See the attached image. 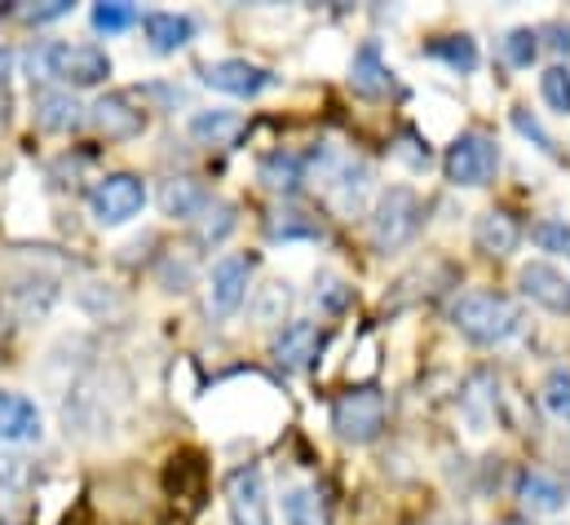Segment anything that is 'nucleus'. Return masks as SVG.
I'll list each match as a JSON object with an SVG mask.
<instances>
[{"label": "nucleus", "mask_w": 570, "mask_h": 525, "mask_svg": "<svg viewBox=\"0 0 570 525\" xmlns=\"http://www.w3.org/2000/svg\"><path fill=\"white\" fill-rule=\"evenodd\" d=\"M31 80H58L67 89H94L111 76V58L98 44H71V40H45L27 49Z\"/></svg>", "instance_id": "f257e3e1"}, {"label": "nucleus", "mask_w": 570, "mask_h": 525, "mask_svg": "<svg viewBox=\"0 0 570 525\" xmlns=\"http://www.w3.org/2000/svg\"><path fill=\"white\" fill-rule=\"evenodd\" d=\"M451 323H455V331H460L464 340L491 349V345H504V340L518 336L522 314H518V305H513L509 296H500V291H464V296H455V305H451Z\"/></svg>", "instance_id": "f03ea898"}, {"label": "nucleus", "mask_w": 570, "mask_h": 525, "mask_svg": "<svg viewBox=\"0 0 570 525\" xmlns=\"http://www.w3.org/2000/svg\"><path fill=\"white\" fill-rule=\"evenodd\" d=\"M62 419H67V433H80V437H107L111 433V424H116V394L107 389L102 372H85L67 389Z\"/></svg>", "instance_id": "7ed1b4c3"}, {"label": "nucleus", "mask_w": 570, "mask_h": 525, "mask_svg": "<svg viewBox=\"0 0 570 525\" xmlns=\"http://www.w3.org/2000/svg\"><path fill=\"white\" fill-rule=\"evenodd\" d=\"M421 217H425V208H421L416 190L412 186H390L372 208V248L385 252V257L407 248L421 230Z\"/></svg>", "instance_id": "20e7f679"}, {"label": "nucleus", "mask_w": 570, "mask_h": 525, "mask_svg": "<svg viewBox=\"0 0 570 525\" xmlns=\"http://www.w3.org/2000/svg\"><path fill=\"white\" fill-rule=\"evenodd\" d=\"M146 208V181L134 172H111L89 190V217L107 230L129 226L138 212Z\"/></svg>", "instance_id": "39448f33"}, {"label": "nucleus", "mask_w": 570, "mask_h": 525, "mask_svg": "<svg viewBox=\"0 0 570 525\" xmlns=\"http://www.w3.org/2000/svg\"><path fill=\"white\" fill-rule=\"evenodd\" d=\"M495 168H500V146L487 132H460L442 155V172L451 186H487Z\"/></svg>", "instance_id": "423d86ee"}, {"label": "nucleus", "mask_w": 570, "mask_h": 525, "mask_svg": "<svg viewBox=\"0 0 570 525\" xmlns=\"http://www.w3.org/2000/svg\"><path fill=\"white\" fill-rule=\"evenodd\" d=\"M332 428L350 446L376 442L381 428H385V397L376 394V389H350V394H341L336 406H332Z\"/></svg>", "instance_id": "0eeeda50"}, {"label": "nucleus", "mask_w": 570, "mask_h": 525, "mask_svg": "<svg viewBox=\"0 0 570 525\" xmlns=\"http://www.w3.org/2000/svg\"><path fill=\"white\" fill-rule=\"evenodd\" d=\"M253 269L257 261L235 252V257H222L208 274V314L213 318H235L248 300V287H253Z\"/></svg>", "instance_id": "6e6552de"}, {"label": "nucleus", "mask_w": 570, "mask_h": 525, "mask_svg": "<svg viewBox=\"0 0 570 525\" xmlns=\"http://www.w3.org/2000/svg\"><path fill=\"white\" fill-rule=\"evenodd\" d=\"M226 517L230 525H271V491L262 468L244 464L226 477Z\"/></svg>", "instance_id": "1a4fd4ad"}, {"label": "nucleus", "mask_w": 570, "mask_h": 525, "mask_svg": "<svg viewBox=\"0 0 570 525\" xmlns=\"http://www.w3.org/2000/svg\"><path fill=\"white\" fill-rule=\"evenodd\" d=\"M204 85L217 93H230V98H257V93L275 89L279 76L266 71L262 62H248V58H217L204 67Z\"/></svg>", "instance_id": "9d476101"}, {"label": "nucleus", "mask_w": 570, "mask_h": 525, "mask_svg": "<svg viewBox=\"0 0 570 525\" xmlns=\"http://www.w3.org/2000/svg\"><path fill=\"white\" fill-rule=\"evenodd\" d=\"M45 437L40 406L18 389H0V446H31Z\"/></svg>", "instance_id": "9b49d317"}, {"label": "nucleus", "mask_w": 570, "mask_h": 525, "mask_svg": "<svg viewBox=\"0 0 570 525\" xmlns=\"http://www.w3.org/2000/svg\"><path fill=\"white\" fill-rule=\"evenodd\" d=\"M323 186H327V199H332L336 212L358 217L363 204H367V195H372V164H363V159H341V164L323 177Z\"/></svg>", "instance_id": "f8f14e48"}, {"label": "nucleus", "mask_w": 570, "mask_h": 525, "mask_svg": "<svg viewBox=\"0 0 570 525\" xmlns=\"http://www.w3.org/2000/svg\"><path fill=\"white\" fill-rule=\"evenodd\" d=\"M518 287L549 314H570V278L549 261H527L518 269Z\"/></svg>", "instance_id": "ddd939ff"}, {"label": "nucleus", "mask_w": 570, "mask_h": 525, "mask_svg": "<svg viewBox=\"0 0 570 525\" xmlns=\"http://www.w3.org/2000/svg\"><path fill=\"white\" fill-rule=\"evenodd\" d=\"M323 327L318 323H305V318H296V323H287L284 331L275 336V345H271V354H275V363L284 367V372H305V367H314V358L323 354Z\"/></svg>", "instance_id": "4468645a"}, {"label": "nucleus", "mask_w": 570, "mask_h": 525, "mask_svg": "<svg viewBox=\"0 0 570 525\" xmlns=\"http://www.w3.org/2000/svg\"><path fill=\"white\" fill-rule=\"evenodd\" d=\"M89 125L102 132L107 141H129V137H138L146 129V111L134 107L129 93H107V98H98L89 107Z\"/></svg>", "instance_id": "2eb2a0df"}, {"label": "nucleus", "mask_w": 570, "mask_h": 525, "mask_svg": "<svg viewBox=\"0 0 570 525\" xmlns=\"http://www.w3.org/2000/svg\"><path fill=\"white\" fill-rule=\"evenodd\" d=\"M53 300H58V283L40 278V274H22V278H13V287H4V305H9V314L18 323L45 318L53 309Z\"/></svg>", "instance_id": "dca6fc26"}, {"label": "nucleus", "mask_w": 570, "mask_h": 525, "mask_svg": "<svg viewBox=\"0 0 570 525\" xmlns=\"http://www.w3.org/2000/svg\"><path fill=\"white\" fill-rule=\"evenodd\" d=\"M208 204H213V195L195 177H168L159 186V212L173 221H199L208 212Z\"/></svg>", "instance_id": "f3484780"}, {"label": "nucleus", "mask_w": 570, "mask_h": 525, "mask_svg": "<svg viewBox=\"0 0 570 525\" xmlns=\"http://www.w3.org/2000/svg\"><path fill=\"white\" fill-rule=\"evenodd\" d=\"M518 504H522L531 517H553V513L567 508V486H562L558 477L540 473V468H527V473L518 477Z\"/></svg>", "instance_id": "a211bd4d"}, {"label": "nucleus", "mask_w": 570, "mask_h": 525, "mask_svg": "<svg viewBox=\"0 0 570 525\" xmlns=\"http://www.w3.org/2000/svg\"><path fill=\"white\" fill-rule=\"evenodd\" d=\"M473 244H478L482 257H509V252H518V244H522V226H518V217L491 208V212L478 217Z\"/></svg>", "instance_id": "6ab92c4d"}, {"label": "nucleus", "mask_w": 570, "mask_h": 525, "mask_svg": "<svg viewBox=\"0 0 570 525\" xmlns=\"http://www.w3.org/2000/svg\"><path fill=\"white\" fill-rule=\"evenodd\" d=\"M350 85H354V93H363V98H385V93L394 89V71L385 67L376 40H367V44L354 53V62H350Z\"/></svg>", "instance_id": "aec40b11"}, {"label": "nucleus", "mask_w": 570, "mask_h": 525, "mask_svg": "<svg viewBox=\"0 0 570 525\" xmlns=\"http://www.w3.org/2000/svg\"><path fill=\"white\" fill-rule=\"evenodd\" d=\"M142 31L155 53H177L195 40V18L190 13H146Z\"/></svg>", "instance_id": "412c9836"}, {"label": "nucleus", "mask_w": 570, "mask_h": 525, "mask_svg": "<svg viewBox=\"0 0 570 525\" xmlns=\"http://www.w3.org/2000/svg\"><path fill=\"white\" fill-rule=\"evenodd\" d=\"M80 120H85V107L76 102L71 89H45V93H36V125L40 129L71 132L80 129Z\"/></svg>", "instance_id": "4be33fe9"}, {"label": "nucleus", "mask_w": 570, "mask_h": 525, "mask_svg": "<svg viewBox=\"0 0 570 525\" xmlns=\"http://www.w3.org/2000/svg\"><path fill=\"white\" fill-rule=\"evenodd\" d=\"M257 177H262V186L275 190V195H296L301 181H305V159H301L296 150H284V146H279V150L262 155Z\"/></svg>", "instance_id": "5701e85b"}, {"label": "nucleus", "mask_w": 570, "mask_h": 525, "mask_svg": "<svg viewBox=\"0 0 570 525\" xmlns=\"http://www.w3.org/2000/svg\"><path fill=\"white\" fill-rule=\"evenodd\" d=\"M266 230H271L275 244H292V239H309V244H314V239H323V221H318L314 212L296 208V204L275 208L271 221H266Z\"/></svg>", "instance_id": "b1692460"}, {"label": "nucleus", "mask_w": 570, "mask_h": 525, "mask_svg": "<svg viewBox=\"0 0 570 525\" xmlns=\"http://www.w3.org/2000/svg\"><path fill=\"white\" fill-rule=\"evenodd\" d=\"M190 137L195 141H204V146H235L239 137H244V116H235V111H199L195 120H190Z\"/></svg>", "instance_id": "393cba45"}, {"label": "nucleus", "mask_w": 570, "mask_h": 525, "mask_svg": "<svg viewBox=\"0 0 570 525\" xmlns=\"http://www.w3.org/2000/svg\"><path fill=\"white\" fill-rule=\"evenodd\" d=\"M284 522L287 525H332V517H327V499L318 495V486H292V491H287Z\"/></svg>", "instance_id": "a878e982"}, {"label": "nucleus", "mask_w": 570, "mask_h": 525, "mask_svg": "<svg viewBox=\"0 0 570 525\" xmlns=\"http://www.w3.org/2000/svg\"><path fill=\"white\" fill-rule=\"evenodd\" d=\"M425 53L438 58V62H446V67L460 71V76L478 71V40H473V36H438V40L425 44Z\"/></svg>", "instance_id": "bb28decb"}, {"label": "nucleus", "mask_w": 570, "mask_h": 525, "mask_svg": "<svg viewBox=\"0 0 570 525\" xmlns=\"http://www.w3.org/2000/svg\"><path fill=\"white\" fill-rule=\"evenodd\" d=\"M239 226V212H235V204H226V199H213L208 204V212L195 221V239L204 244V248H217V244H226V235Z\"/></svg>", "instance_id": "cd10ccee"}, {"label": "nucleus", "mask_w": 570, "mask_h": 525, "mask_svg": "<svg viewBox=\"0 0 570 525\" xmlns=\"http://www.w3.org/2000/svg\"><path fill=\"white\" fill-rule=\"evenodd\" d=\"M138 22H142V9L129 4V0H102V4H94V27L102 36H120V31L138 27Z\"/></svg>", "instance_id": "c85d7f7f"}, {"label": "nucleus", "mask_w": 570, "mask_h": 525, "mask_svg": "<svg viewBox=\"0 0 570 525\" xmlns=\"http://www.w3.org/2000/svg\"><path fill=\"white\" fill-rule=\"evenodd\" d=\"M540 31H531V27H513L504 40H500V58L509 62V67H531L535 58H540Z\"/></svg>", "instance_id": "c756f323"}, {"label": "nucleus", "mask_w": 570, "mask_h": 525, "mask_svg": "<svg viewBox=\"0 0 570 525\" xmlns=\"http://www.w3.org/2000/svg\"><path fill=\"white\" fill-rule=\"evenodd\" d=\"M540 93H544V102H549L558 116H570V67L567 62H553V67L540 76Z\"/></svg>", "instance_id": "7c9ffc66"}, {"label": "nucleus", "mask_w": 570, "mask_h": 525, "mask_svg": "<svg viewBox=\"0 0 570 525\" xmlns=\"http://www.w3.org/2000/svg\"><path fill=\"white\" fill-rule=\"evenodd\" d=\"M31 477H36L31 459H22V455H13V450H0V491H4V495H22V491L31 486Z\"/></svg>", "instance_id": "2f4dec72"}, {"label": "nucleus", "mask_w": 570, "mask_h": 525, "mask_svg": "<svg viewBox=\"0 0 570 525\" xmlns=\"http://www.w3.org/2000/svg\"><path fill=\"white\" fill-rule=\"evenodd\" d=\"M544 406L558 415V419H567L570 424V372L567 367H553L549 376H544Z\"/></svg>", "instance_id": "473e14b6"}, {"label": "nucleus", "mask_w": 570, "mask_h": 525, "mask_svg": "<svg viewBox=\"0 0 570 525\" xmlns=\"http://www.w3.org/2000/svg\"><path fill=\"white\" fill-rule=\"evenodd\" d=\"M531 239L540 252H570V226L562 217H544L531 226Z\"/></svg>", "instance_id": "72a5a7b5"}, {"label": "nucleus", "mask_w": 570, "mask_h": 525, "mask_svg": "<svg viewBox=\"0 0 570 525\" xmlns=\"http://www.w3.org/2000/svg\"><path fill=\"white\" fill-rule=\"evenodd\" d=\"M287 305H292V287H287V283H271V287H262L253 314H257L262 323H284Z\"/></svg>", "instance_id": "f704fd0d"}, {"label": "nucleus", "mask_w": 570, "mask_h": 525, "mask_svg": "<svg viewBox=\"0 0 570 525\" xmlns=\"http://www.w3.org/2000/svg\"><path fill=\"white\" fill-rule=\"evenodd\" d=\"M513 129L522 132L527 141H535L544 155H558V141H553V132L544 129V125H540V120H535L527 107H518V111H513Z\"/></svg>", "instance_id": "c9c22d12"}, {"label": "nucleus", "mask_w": 570, "mask_h": 525, "mask_svg": "<svg viewBox=\"0 0 570 525\" xmlns=\"http://www.w3.org/2000/svg\"><path fill=\"white\" fill-rule=\"evenodd\" d=\"M67 13H71V0H45V4H22V9H18V18L31 22V27L58 22V18H67Z\"/></svg>", "instance_id": "e433bc0d"}, {"label": "nucleus", "mask_w": 570, "mask_h": 525, "mask_svg": "<svg viewBox=\"0 0 570 525\" xmlns=\"http://www.w3.org/2000/svg\"><path fill=\"white\" fill-rule=\"evenodd\" d=\"M314 296H318V300H323L327 309H345L354 291H350V287H345V283H341L336 274H318V291H314Z\"/></svg>", "instance_id": "4c0bfd02"}, {"label": "nucleus", "mask_w": 570, "mask_h": 525, "mask_svg": "<svg viewBox=\"0 0 570 525\" xmlns=\"http://www.w3.org/2000/svg\"><path fill=\"white\" fill-rule=\"evenodd\" d=\"M159 283H164L168 291H186V287H190V261L177 265V257H164V265H159Z\"/></svg>", "instance_id": "58836bf2"}, {"label": "nucleus", "mask_w": 570, "mask_h": 525, "mask_svg": "<svg viewBox=\"0 0 570 525\" xmlns=\"http://www.w3.org/2000/svg\"><path fill=\"white\" fill-rule=\"evenodd\" d=\"M403 146H407L403 155H407V159H412L416 168H425V164H429V150H421V141H416V132H403Z\"/></svg>", "instance_id": "ea45409f"}, {"label": "nucleus", "mask_w": 570, "mask_h": 525, "mask_svg": "<svg viewBox=\"0 0 570 525\" xmlns=\"http://www.w3.org/2000/svg\"><path fill=\"white\" fill-rule=\"evenodd\" d=\"M549 36H553L549 44H553L558 53H570V22H553V27H549Z\"/></svg>", "instance_id": "a19ab883"}, {"label": "nucleus", "mask_w": 570, "mask_h": 525, "mask_svg": "<svg viewBox=\"0 0 570 525\" xmlns=\"http://www.w3.org/2000/svg\"><path fill=\"white\" fill-rule=\"evenodd\" d=\"M9 67H13V53H9V49H0V80L9 76Z\"/></svg>", "instance_id": "79ce46f5"}]
</instances>
